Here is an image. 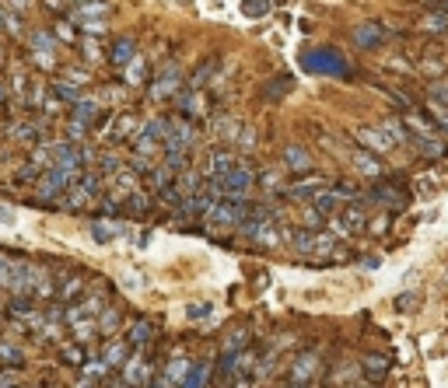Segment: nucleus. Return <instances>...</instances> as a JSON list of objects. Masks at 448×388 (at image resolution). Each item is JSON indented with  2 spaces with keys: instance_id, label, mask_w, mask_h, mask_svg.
<instances>
[{
  "instance_id": "1",
  "label": "nucleus",
  "mask_w": 448,
  "mask_h": 388,
  "mask_svg": "<svg viewBox=\"0 0 448 388\" xmlns=\"http://www.w3.org/2000/svg\"><path fill=\"white\" fill-rule=\"evenodd\" d=\"M249 203H245V196H217V203L210 206V220L217 228H242V220L249 217Z\"/></svg>"
},
{
  "instance_id": "2",
  "label": "nucleus",
  "mask_w": 448,
  "mask_h": 388,
  "mask_svg": "<svg viewBox=\"0 0 448 388\" xmlns=\"http://www.w3.org/2000/svg\"><path fill=\"white\" fill-rule=\"evenodd\" d=\"M74 172L71 168H64V164H53V168L42 175V186H39V200L42 203H53V200H60L71 186H74V179H71Z\"/></svg>"
},
{
  "instance_id": "3",
  "label": "nucleus",
  "mask_w": 448,
  "mask_h": 388,
  "mask_svg": "<svg viewBox=\"0 0 448 388\" xmlns=\"http://www.w3.org/2000/svg\"><path fill=\"white\" fill-rule=\"evenodd\" d=\"M333 228H336V238H351V235L368 231V217L361 206H344V210H336Z\"/></svg>"
},
{
  "instance_id": "4",
  "label": "nucleus",
  "mask_w": 448,
  "mask_h": 388,
  "mask_svg": "<svg viewBox=\"0 0 448 388\" xmlns=\"http://www.w3.org/2000/svg\"><path fill=\"white\" fill-rule=\"evenodd\" d=\"M357 140H361L368 151H375V154H389L392 147H396V137L385 130V123H382V126H361V130H357Z\"/></svg>"
},
{
  "instance_id": "5",
  "label": "nucleus",
  "mask_w": 448,
  "mask_h": 388,
  "mask_svg": "<svg viewBox=\"0 0 448 388\" xmlns=\"http://www.w3.org/2000/svg\"><path fill=\"white\" fill-rule=\"evenodd\" d=\"M179 84H183V74H179V67H176V64H168V67L161 70V77L154 81V88H151V98H158V101L172 98V95H179Z\"/></svg>"
},
{
  "instance_id": "6",
  "label": "nucleus",
  "mask_w": 448,
  "mask_h": 388,
  "mask_svg": "<svg viewBox=\"0 0 448 388\" xmlns=\"http://www.w3.org/2000/svg\"><path fill=\"white\" fill-rule=\"evenodd\" d=\"M368 203H378V206H385V210H403V206H407V193L396 189V186H375V189L368 193Z\"/></svg>"
},
{
  "instance_id": "7",
  "label": "nucleus",
  "mask_w": 448,
  "mask_h": 388,
  "mask_svg": "<svg viewBox=\"0 0 448 388\" xmlns=\"http://www.w3.org/2000/svg\"><path fill=\"white\" fill-rule=\"evenodd\" d=\"M315 374H319V357H315V353H301V357L295 360L288 381H291V385H312Z\"/></svg>"
},
{
  "instance_id": "8",
  "label": "nucleus",
  "mask_w": 448,
  "mask_h": 388,
  "mask_svg": "<svg viewBox=\"0 0 448 388\" xmlns=\"http://www.w3.org/2000/svg\"><path fill=\"white\" fill-rule=\"evenodd\" d=\"M382 42H385V28H382V25L368 21V25H357V28H354V46H357V49H378Z\"/></svg>"
},
{
  "instance_id": "9",
  "label": "nucleus",
  "mask_w": 448,
  "mask_h": 388,
  "mask_svg": "<svg viewBox=\"0 0 448 388\" xmlns=\"http://www.w3.org/2000/svg\"><path fill=\"white\" fill-rule=\"evenodd\" d=\"M133 52H137V42L130 35H123V39H116V42L109 46V64L112 67H127L133 60Z\"/></svg>"
},
{
  "instance_id": "10",
  "label": "nucleus",
  "mask_w": 448,
  "mask_h": 388,
  "mask_svg": "<svg viewBox=\"0 0 448 388\" xmlns=\"http://www.w3.org/2000/svg\"><path fill=\"white\" fill-rule=\"evenodd\" d=\"M378 157H382V154H375V151L364 147V151L354 154V168H357L361 175H368V179H378V175H382V161H378Z\"/></svg>"
},
{
  "instance_id": "11",
  "label": "nucleus",
  "mask_w": 448,
  "mask_h": 388,
  "mask_svg": "<svg viewBox=\"0 0 448 388\" xmlns=\"http://www.w3.org/2000/svg\"><path fill=\"white\" fill-rule=\"evenodd\" d=\"M305 64L312 70H326V74H344V60L333 57V52H312V57H305Z\"/></svg>"
},
{
  "instance_id": "12",
  "label": "nucleus",
  "mask_w": 448,
  "mask_h": 388,
  "mask_svg": "<svg viewBox=\"0 0 448 388\" xmlns=\"http://www.w3.org/2000/svg\"><path fill=\"white\" fill-rule=\"evenodd\" d=\"M361 367L371 374V381H382L385 374H389V367H392V360L385 357V353H364V360H361Z\"/></svg>"
},
{
  "instance_id": "13",
  "label": "nucleus",
  "mask_w": 448,
  "mask_h": 388,
  "mask_svg": "<svg viewBox=\"0 0 448 388\" xmlns=\"http://www.w3.org/2000/svg\"><path fill=\"white\" fill-rule=\"evenodd\" d=\"M88 231H91V238L95 242H112V238H116L120 231H123V224H116V220H91V224H88Z\"/></svg>"
},
{
  "instance_id": "14",
  "label": "nucleus",
  "mask_w": 448,
  "mask_h": 388,
  "mask_svg": "<svg viewBox=\"0 0 448 388\" xmlns=\"http://www.w3.org/2000/svg\"><path fill=\"white\" fill-rule=\"evenodd\" d=\"M420 28L424 32H448V11L445 8H431L420 14Z\"/></svg>"
},
{
  "instance_id": "15",
  "label": "nucleus",
  "mask_w": 448,
  "mask_h": 388,
  "mask_svg": "<svg viewBox=\"0 0 448 388\" xmlns=\"http://www.w3.org/2000/svg\"><path fill=\"white\" fill-rule=\"evenodd\" d=\"M284 164H288L291 172H308L312 168V154L305 147H288L284 151Z\"/></svg>"
},
{
  "instance_id": "16",
  "label": "nucleus",
  "mask_w": 448,
  "mask_h": 388,
  "mask_svg": "<svg viewBox=\"0 0 448 388\" xmlns=\"http://www.w3.org/2000/svg\"><path fill=\"white\" fill-rule=\"evenodd\" d=\"M312 206H315L322 217H333L336 210H340V193H336V189H322V193L312 200Z\"/></svg>"
},
{
  "instance_id": "17",
  "label": "nucleus",
  "mask_w": 448,
  "mask_h": 388,
  "mask_svg": "<svg viewBox=\"0 0 448 388\" xmlns=\"http://www.w3.org/2000/svg\"><path fill=\"white\" fill-rule=\"evenodd\" d=\"M123 385H151V367H147V360H130V364H127V374H123Z\"/></svg>"
},
{
  "instance_id": "18",
  "label": "nucleus",
  "mask_w": 448,
  "mask_h": 388,
  "mask_svg": "<svg viewBox=\"0 0 448 388\" xmlns=\"http://www.w3.org/2000/svg\"><path fill=\"white\" fill-rule=\"evenodd\" d=\"M151 340H154V325L147 318H140V322L130 325V347H147Z\"/></svg>"
},
{
  "instance_id": "19",
  "label": "nucleus",
  "mask_w": 448,
  "mask_h": 388,
  "mask_svg": "<svg viewBox=\"0 0 448 388\" xmlns=\"http://www.w3.org/2000/svg\"><path fill=\"white\" fill-rule=\"evenodd\" d=\"M249 336L252 332L242 325V329H235L232 336H224V343H221V353H242L245 350V343H249Z\"/></svg>"
},
{
  "instance_id": "20",
  "label": "nucleus",
  "mask_w": 448,
  "mask_h": 388,
  "mask_svg": "<svg viewBox=\"0 0 448 388\" xmlns=\"http://www.w3.org/2000/svg\"><path fill=\"white\" fill-rule=\"evenodd\" d=\"M322 189H326V182H322V179H315V182H298V186H291V189H288V196H291V200H308V203H312Z\"/></svg>"
},
{
  "instance_id": "21",
  "label": "nucleus",
  "mask_w": 448,
  "mask_h": 388,
  "mask_svg": "<svg viewBox=\"0 0 448 388\" xmlns=\"http://www.w3.org/2000/svg\"><path fill=\"white\" fill-rule=\"evenodd\" d=\"M315 238H319V231H295L291 245H295L298 255H315Z\"/></svg>"
},
{
  "instance_id": "22",
  "label": "nucleus",
  "mask_w": 448,
  "mask_h": 388,
  "mask_svg": "<svg viewBox=\"0 0 448 388\" xmlns=\"http://www.w3.org/2000/svg\"><path fill=\"white\" fill-rule=\"evenodd\" d=\"M74 116H77L81 126H91V123L98 119V101H91V98L81 101V98H77V101H74Z\"/></svg>"
},
{
  "instance_id": "23",
  "label": "nucleus",
  "mask_w": 448,
  "mask_h": 388,
  "mask_svg": "<svg viewBox=\"0 0 448 388\" xmlns=\"http://www.w3.org/2000/svg\"><path fill=\"white\" fill-rule=\"evenodd\" d=\"M235 168V154L232 151H214L210 154V172L214 175H224V172H232Z\"/></svg>"
},
{
  "instance_id": "24",
  "label": "nucleus",
  "mask_w": 448,
  "mask_h": 388,
  "mask_svg": "<svg viewBox=\"0 0 448 388\" xmlns=\"http://www.w3.org/2000/svg\"><path fill=\"white\" fill-rule=\"evenodd\" d=\"M130 350H133V347H127V343H109V347H105V353H102V360H105V364H112V367H120V364L130 357Z\"/></svg>"
},
{
  "instance_id": "25",
  "label": "nucleus",
  "mask_w": 448,
  "mask_h": 388,
  "mask_svg": "<svg viewBox=\"0 0 448 388\" xmlns=\"http://www.w3.org/2000/svg\"><path fill=\"white\" fill-rule=\"evenodd\" d=\"M0 364H11V367H25V350L15 343H0Z\"/></svg>"
},
{
  "instance_id": "26",
  "label": "nucleus",
  "mask_w": 448,
  "mask_h": 388,
  "mask_svg": "<svg viewBox=\"0 0 448 388\" xmlns=\"http://www.w3.org/2000/svg\"><path fill=\"white\" fill-rule=\"evenodd\" d=\"M109 367H112V364H105V360H102V364H84V367H81V381H84V385H98V381H105Z\"/></svg>"
},
{
  "instance_id": "27",
  "label": "nucleus",
  "mask_w": 448,
  "mask_h": 388,
  "mask_svg": "<svg viewBox=\"0 0 448 388\" xmlns=\"http://www.w3.org/2000/svg\"><path fill=\"white\" fill-rule=\"evenodd\" d=\"M207 381H210V367H207V364H189L183 385H186V388H196V385H207Z\"/></svg>"
},
{
  "instance_id": "28",
  "label": "nucleus",
  "mask_w": 448,
  "mask_h": 388,
  "mask_svg": "<svg viewBox=\"0 0 448 388\" xmlns=\"http://www.w3.org/2000/svg\"><path fill=\"white\" fill-rule=\"evenodd\" d=\"M427 113H431L434 126L448 137V105H441V101H427Z\"/></svg>"
},
{
  "instance_id": "29",
  "label": "nucleus",
  "mask_w": 448,
  "mask_h": 388,
  "mask_svg": "<svg viewBox=\"0 0 448 388\" xmlns=\"http://www.w3.org/2000/svg\"><path fill=\"white\" fill-rule=\"evenodd\" d=\"M60 360H64V364H71V367H84V364H88V350H84V347H77V343H74V347H64Z\"/></svg>"
},
{
  "instance_id": "30",
  "label": "nucleus",
  "mask_w": 448,
  "mask_h": 388,
  "mask_svg": "<svg viewBox=\"0 0 448 388\" xmlns=\"http://www.w3.org/2000/svg\"><path fill=\"white\" fill-rule=\"evenodd\" d=\"M120 325H123L120 311H112V308H105V311H102V318H98V332H102V336H109V332H116Z\"/></svg>"
},
{
  "instance_id": "31",
  "label": "nucleus",
  "mask_w": 448,
  "mask_h": 388,
  "mask_svg": "<svg viewBox=\"0 0 448 388\" xmlns=\"http://www.w3.org/2000/svg\"><path fill=\"white\" fill-rule=\"evenodd\" d=\"M242 14L245 18H266L270 14V0H242Z\"/></svg>"
},
{
  "instance_id": "32",
  "label": "nucleus",
  "mask_w": 448,
  "mask_h": 388,
  "mask_svg": "<svg viewBox=\"0 0 448 388\" xmlns=\"http://www.w3.org/2000/svg\"><path fill=\"white\" fill-rule=\"evenodd\" d=\"M186 371H189V360H172V364L165 367V374H168L165 381H168V385H183Z\"/></svg>"
},
{
  "instance_id": "33",
  "label": "nucleus",
  "mask_w": 448,
  "mask_h": 388,
  "mask_svg": "<svg viewBox=\"0 0 448 388\" xmlns=\"http://www.w3.org/2000/svg\"><path fill=\"white\" fill-rule=\"evenodd\" d=\"M127 210H130V213H147V210H151V196L130 193V196H127Z\"/></svg>"
},
{
  "instance_id": "34",
  "label": "nucleus",
  "mask_w": 448,
  "mask_h": 388,
  "mask_svg": "<svg viewBox=\"0 0 448 388\" xmlns=\"http://www.w3.org/2000/svg\"><path fill=\"white\" fill-rule=\"evenodd\" d=\"M420 74H427V77H441V74H445V60H438V57H424V60H420Z\"/></svg>"
},
{
  "instance_id": "35",
  "label": "nucleus",
  "mask_w": 448,
  "mask_h": 388,
  "mask_svg": "<svg viewBox=\"0 0 448 388\" xmlns=\"http://www.w3.org/2000/svg\"><path fill=\"white\" fill-rule=\"evenodd\" d=\"M53 95L60 98V101H71V105H74V101L81 98V91H77L74 84H64V81H60V84H53Z\"/></svg>"
},
{
  "instance_id": "36",
  "label": "nucleus",
  "mask_w": 448,
  "mask_h": 388,
  "mask_svg": "<svg viewBox=\"0 0 448 388\" xmlns=\"http://www.w3.org/2000/svg\"><path fill=\"white\" fill-rule=\"evenodd\" d=\"M127 67H130V84H144V81H147V74H151L144 60H130Z\"/></svg>"
},
{
  "instance_id": "37",
  "label": "nucleus",
  "mask_w": 448,
  "mask_h": 388,
  "mask_svg": "<svg viewBox=\"0 0 448 388\" xmlns=\"http://www.w3.org/2000/svg\"><path fill=\"white\" fill-rule=\"evenodd\" d=\"M431 101H441V105H448V77H438V81H431Z\"/></svg>"
},
{
  "instance_id": "38",
  "label": "nucleus",
  "mask_w": 448,
  "mask_h": 388,
  "mask_svg": "<svg viewBox=\"0 0 448 388\" xmlns=\"http://www.w3.org/2000/svg\"><path fill=\"white\" fill-rule=\"evenodd\" d=\"M284 91H291V77H284V81H273V84L266 88V98H270V101H277V98H284Z\"/></svg>"
},
{
  "instance_id": "39",
  "label": "nucleus",
  "mask_w": 448,
  "mask_h": 388,
  "mask_svg": "<svg viewBox=\"0 0 448 388\" xmlns=\"http://www.w3.org/2000/svg\"><path fill=\"white\" fill-rule=\"evenodd\" d=\"M133 126H137V123H133V116H127V119H120V126H116V130H112V133H109V140H123V137H127V133H130Z\"/></svg>"
},
{
  "instance_id": "40",
  "label": "nucleus",
  "mask_w": 448,
  "mask_h": 388,
  "mask_svg": "<svg viewBox=\"0 0 448 388\" xmlns=\"http://www.w3.org/2000/svg\"><path fill=\"white\" fill-rule=\"evenodd\" d=\"M333 189L340 193V196H357V186H354V182H336Z\"/></svg>"
},
{
  "instance_id": "41",
  "label": "nucleus",
  "mask_w": 448,
  "mask_h": 388,
  "mask_svg": "<svg viewBox=\"0 0 448 388\" xmlns=\"http://www.w3.org/2000/svg\"><path fill=\"white\" fill-rule=\"evenodd\" d=\"M116 168H120V157L105 154V157H102V172H116Z\"/></svg>"
},
{
  "instance_id": "42",
  "label": "nucleus",
  "mask_w": 448,
  "mask_h": 388,
  "mask_svg": "<svg viewBox=\"0 0 448 388\" xmlns=\"http://www.w3.org/2000/svg\"><path fill=\"white\" fill-rule=\"evenodd\" d=\"M77 291H81V280H71V284H67V287H64L60 294H64V301H71V298H74Z\"/></svg>"
},
{
  "instance_id": "43",
  "label": "nucleus",
  "mask_w": 448,
  "mask_h": 388,
  "mask_svg": "<svg viewBox=\"0 0 448 388\" xmlns=\"http://www.w3.org/2000/svg\"><path fill=\"white\" fill-rule=\"evenodd\" d=\"M396 308L403 311V308H417V298L413 294H403V298H396Z\"/></svg>"
},
{
  "instance_id": "44",
  "label": "nucleus",
  "mask_w": 448,
  "mask_h": 388,
  "mask_svg": "<svg viewBox=\"0 0 448 388\" xmlns=\"http://www.w3.org/2000/svg\"><path fill=\"white\" fill-rule=\"evenodd\" d=\"M389 228V217H382V220H371V224H368V231L371 235H378V231H385Z\"/></svg>"
},
{
  "instance_id": "45",
  "label": "nucleus",
  "mask_w": 448,
  "mask_h": 388,
  "mask_svg": "<svg viewBox=\"0 0 448 388\" xmlns=\"http://www.w3.org/2000/svg\"><path fill=\"white\" fill-rule=\"evenodd\" d=\"M200 315H210V304H193V308H189V318H193V322H196Z\"/></svg>"
},
{
  "instance_id": "46",
  "label": "nucleus",
  "mask_w": 448,
  "mask_h": 388,
  "mask_svg": "<svg viewBox=\"0 0 448 388\" xmlns=\"http://www.w3.org/2000/svg\"><path fill=\"white\" fill-rule=\"evenodd\" d=\"M259 182H263L266 189H277V186H280V182H277V172H266V175H263Z\"/></svg>"
},
{
  "instance_id": "47",
  "label": "nucleus",
  "mask_w": 448,
  "mask_h": 388,
  "mask_svg": "<svg viewBox=\"0 0 448 388\" xmlns=\"http://www.w3.org/2000/svg\"><path fill=\"white\" fill-rule=\"evenodd\" d=\"M0 101H4V84H0Z\"/></svg>"
}]
</instances>
